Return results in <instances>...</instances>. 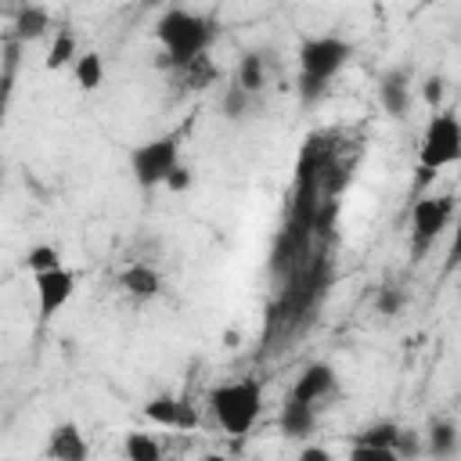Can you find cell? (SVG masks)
I'll return each instance as SVG.
<instances>
[{"label": "cell", "mask_w": 461, "mask_h": 461, "mask_svg": "<svg viewBox=\"0 0 461 461\" xmlns=\"http://www.w3.org/2000/svg\"><path fill=\"white\" fill-rule=\"evenodd\" d=\"M461 158V122L454 112H439L429 119L425 133H421V148H418V173L421 184L429 176H436L439 169L454 166Z\"/></svg>", "instance_id": "cell-4"}, {"label": "cell", "mask_w": 461, "mask_h": 461, "mask_svg": "<svg viewBox=\"0 0 461 461\" xmlns=\"http://www.w3.org/2000/svg\"><path fill=\"white\" fill-rule=\"evenodd\" d=\"M349 461H400V457H396V450H389V447H375V443H353Z\"/></svg>", "instance_id": "cell-25"}, {"label": "cell", "mask_w": 461, "mask_h": 461, "mask_svg": "<svg viewBox=\"0 0 461 461\" xmlns=\"http://www.w3.org/2000/svg\"><path fill=\"white\" fill-rule=\"evenodd\" d=\"M162 184H166V187H169V191H173V194H184V191H187V187H191V169H187V166H184V162H176V166H173V169H169V176H166V180H162Z\"/></svg>", "instance_id": "cell-27"}, {"label": "cell", "mask_w": 461, "mask_h": 461, "mask_svg": "<svg viewBox=\"0 0 461 461\" xmlns=\"http://www.w3.org/2000/svg\"><path fill=\"white\" fill-rule=\"evenodd\" d=\"M220 104H223V115H227V119H241V115L249 112V104H252V94L234 83V86L223 90V101H220Z\"/></svg>", "instance_id": "cell-23"}, {"label": "cell", "mask_w": 461, "mask_h": 461, "mask_svg": "<svg viewBox=\"0 0 461 461\" xmlns=\"http://www.w3.org/2000/svg\"><path fill=\"white\" fill-rule=\"evenodd\" d=\"M47 29H50V14L36 4H29L14 14V36L18 40H40V36H47Z\"/></svg>", "instance_id": "cell-16"}, {"label": "cell", "mask_w": 461, "mask_h": 461, "mask_svg": "<svg viewBox=\"0 0 461 461\" xmlns=\"http://www.w3.org/2000/svg\"><path fill=\"white\" fill-rule=\"evenodd\" d=\"M375 310H378L382 317H396V313L403 310V292H400V288H378V292H375Z\"/></svg>", "instance_id": "cell-24"}, {"label": "cell", "mask_w": 461, "mask_h": 461, "mask_svg": "<svg viewBox=\"0 0 461 461\" xmlns=\"http://www.w3.org/2000/svg\"><path fill=\"white\" fill-rule=\"evenodd\" d=\"M378 101H382V108H385L389 115H396V119L411 112V86H407V72H403V68H393V72L382 76V83H378Z\"/></svg>", "instance_id": "cell-13"}, {"label": "cell", "mask_w": 461, "mask_h": 461, "mask_svg": "<svg viewBox=\"0 0 461 461\" xmlns=\"http://www.w3.org/2000/svg\"><path fill=\"white\" fill-rule=\"evenodd\" d=\"M425 450L432 457H454L457 454V425L447 421V418L432 421L429 425V436H425Z\"/></svg>", "instance_id": "cell-14"}, {"label": "cell", "mask_w": 461, "mask_h": 461, "mask_svg": "<svg viewBox=\"0 0 461 461\" xmlns=\"http://www.w3.org/2000/svg\"><path fill=\"white\" fill-rule=\"evenodd\" d=\"M119 285H122V292H126L130 299H137V303H148V299H155V295L162 292V277H158V270L148 267V263H130V267L119 274Z\"/></svg>", "instance_id": "cell-11"}, {"label": "cell", "mask_w": 461, "mask_h": 461, "mask_svg": "<svg viewBox=\"0 0 461 461\" xmlns=\"http://www.w3.org/2000/svg\"><path fill=\"white\" fill-rule=\"evenodd\" d=\"M122 454H126L130 461H158V457H162V447H158V439H155L151 432H126Z\"/></svg>", "instance_id": "cell-18"}, {"label": "cell", "mask_w": 461, "mask_h": 461, "mask_svg": "<svg viewBox=\"0 0 461 461\" xmlns=\"http://www.w3.org/2000/svg\"><path fill=\"white\" fill-rule=\"evenodd\" d=\"M72 76H76V86L79 90H97L101 86V79H104V61H101V54L97 50H86V54H76V61H72Z\"/></svg>", "instance_id": "cell-15"}, {"label": "cell", "mask_w": 461, "mask_h": 461, "mask_svg": "<svg viewBox=\"0 0 461 461\" xmlns=\"http://www.w3.org/2000/svg\"><path fill=\"white\" fill-rule=\"evenodd\" d=\"M393 450H396V457H403V461L418 457V454H421L418 432H411V429H400V432H396V439H393Z\"/></svg>", "instance_id": "cell-26"}, {"label": "cell", "mask_w": 461, "mask_h": 461, "mask_svg": "<svg viewBox=\"0 0 461 461\" xmlns=\"http://www.w3.org/2000/svg\"><path fill=\"white\" fill-rule=\"evenodd\" d=\"M421 97H425V104L436 108V104L443 101V79H439V76H429V79L421 83Z\"/></svg>", "instance_id": "cell-28"}, {"label": "cell", "mask_w": 461, "mask_h": 461, "mask_svg": "<svg viewBox=\"0 0 461 461\" xmlns=\"http://www.w3.org/2000/svg\"><path fill=\"white\" fill-rule=\"evenodd\" d=\"M32 285H36V306H40V321H50L58 317L68 299L76 295V274L61 263L54 270H43V274H32Z\"/></svg>", "instance_id": "cell-7"}, {"label": "cell", "mask_w": 461, "mask_h": 461, "mask_svg": "<svg viewBox=\"0 0 461 461\" xmlns=\"http://www.w3.org/2000/svg\"><path fill=\"white\" fill-rule=\"evenodd\" d=\"M277 425H281V432H285L288 439H303V436H310V432H313V425H317V407H313V403H306V400L288 396V400H285V407H281Z\"/></svg>", "instance_id": "cell-12"}, {"label": "cell", "mask_w": 461, "mask_h": 461, "mask_svg": "<svg viewBox=\"0 0 461 461\" xmlns=\"http://www.w3.org/2000/svg\"><path fill=\"white\" fill-rule=\"evenodd\" d=\"M209 411L216 418V425L230 436H249L259 411H263V389L252 378H238V382H223L209 393Z\"/></svg>", "instance_id": "cell-3"}, {"label": "cell", "mask_w": 461, "mask_h": 461, "mask_svg": "<svg viewBox=\"0 0 461 461\" xmlns=\"http://www.w3.org/2000/svg\"><path fill=\"white\" fill-rule=\"evenodd\" d=\"M234 83L245 86L249 94H259V90L267 86V58L256 54V50H249V54L238 61V79H234Z\"/></svg>", "instance_id": "cell-17"}, {"label": "cell", "mask_w": 461, "mask_h": 461, "mask_svg": "<svg viewBox=\"0 0 461 461\" xmlns=\"http://www.w3.org/2000/svg\"><path fill=\"white\" fill-rule=\"evenodd\" d=\"M450 220H454V198L450 194H421L411 209V252L425 256L432 249V241L447 230Z\"/></svg>", "instance_id": "cell-6"}, {"label": "cell", "mask_w": 461, "mask_h": 461, "mask_svg": "<svg viewBox=\"0 0 461 461\" xmlns=\"http://www.w3.org/2000/svg\"><path fill=\"white\" fill-rule=\"evenodd\" d=\"M349 61V43L339 36H310L299 47V97L306 104H313L328 79Z\"/></svg>", "instance_id": "cell-2"}, {"label": "cell", "mask_w": 461, "mask_h": 461, "mask_svg": "<svg viewBox=\"0 0 461 461\" xmlns=\"http://www.w3.org/2000/svg\"><path fill=\"white\" fill-rule=\"evenodd\" d=\"M176 162H180V137L176 133H162V137L144 140L130 151V173L140 187L162 184Z\"/></svg>", "instance_id": "cell-5"}, {"label": "cell", "mask_w": 461, "mask_h": 461, "mask_svg": "<svg viewBox=\"0 0 461 461\" xmlns=\"http://www.w3.org/2000/svg\"><path fill=\"white\" fill-rule=\"evenodd\" d=\"M299 457H303V461H328L331 454H328L324 447H303V450H299Z\"/></svg>", "instance_id": "cell-29"}, {"label": "cell", "mask_w": 461, "mask_h": 461, "mask_svg": "<svg viewBox=\"0 0 461 461\" xmlns=\"http://www.w3.org/2000/svg\"><path fill=\"white\" fill-rule=\"evenodd\" d=\"M335 393V371H331V364H306L303 371H299V378H295V385H292V396L295 400H306V403H321L324 396H331Z\"/></svg>", "instance_id": "cell-9"}, {"label": "cell", "mask_w": 461, "mask_h": 461, "mask_svg": "<svg viewBox=\"0 0 461 461\" xmlns=\"http://www.w3.org/2000/svg\"><path fill=\"white\" fill-rule=\"evenodd\" d=\"M144 418L151 425H162V429H173V432H191L198 429V411L194 403L180 400V396H155L144 403Z\"/></svg>", "instance_id": "cell-8"}, {"label": "cell", "mask_w": 461, "mask_h": 461, "mask_svg": "<svg viewBox=\"0 0 461 461\" xmlns=\"http://www.w3.org/2000/svg\"><path fill=\"white\" fill-rule=\"evenodd\" d=\"M209 36H212L209 22L198 18V14H191V11H184V7H169L155 22V40L162 43V58L173 68H184L191 58L205 54Z\"/></svg>", "instance_id": "cell-1"}, {"label": "cell", "mask_w": 461, "mask_h": 461, "mask_svg": "<svg viewBox=\"0 0 461 461\" xmlns=\"http://www.w3.org/2000/svg\"><path fill=\"white\" fill-rule=\"evenodd\" d=\"M76 36L68 32V29H58V36L50 40V50H47V58H43V65L54 72V68H65V65H72L76 61Z\"/></svg>", "instance_id": "cell-19"}, {"label": "cell", "mask_w": 461, "mask_h": 461, "mask_svg": "<svg viewBox=\"0 0 461 461\" xmlns=\"http://www.w3.org/2000/svg\"><path fill=\"white\" fill-rule=\"evenodd\" d=\"M90 454L86 447V436L79 432L76 421H61L50 429V439H47V457H58V461H83Z\"/></svg>", "instance_id": "cell-10"}, {"label": "cell", "mask_w": 461, "mask_h": 461, "mask_svg": "<svg viewBox=\"0 0 461 461\" xmlns=\"http://www.w3.org/2000/svg\"><path fill=\"white\" fill-rule=\"evenodd\" d=\"M22 267L29 270V274H43V270H54V267H61V249L58 245H32L25 256H22Z\"/></svg>", "instance_id": "cell-20"}, {"label": "cell", "mask_w": 461, "mask_h": 461, "mask_svg": "<svg viewBox=\"0 0 461 461\" xmlns=\"http://www.w3.org/2000/svg\"><path fill=\"white\" fill-rule=\"evenodd\" d=\"M180 72H184V83H187V86H194V90L209 86V83L220 76V68L212 65V58H209V54H198V58H191V61H187Z\"/></svg>", "instance_id": "cell-21"}, {"label": "cell", "mask_w": 461, "mask_h": 461, "mask_svg": "<svg viewBox=\"0 0 461 461\" xmlns=\"http://www.w3.org/2000/svg\"><path fill=\"white\" fill-rule=\"evenodd\" d=\"M396 432H400V425H396V421H375V425H367L353 443H375V447H389V450H393Z\"/></svg>", "instance_id": "cell-22"}]
</instances>
